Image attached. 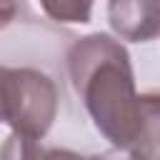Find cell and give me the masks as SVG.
<instances>
[{
	"instance_id": "obj_1",
	"label": "cell",
	"mask_w": 160,
	"mask_h": 160,
	"mask_svg": "<svg viewBox=\"0 0 160 160\" xmlns=\"http://www.w3.org/2000/svg\"><path fill=\"white\" fill-rule=\"evenodd\" d=\"M68 72L98 132L128 150L138 135L140 95L125 45L105 32L85 35L68 50Z\"/></svg>"
},
{
	"instance_id": "obj_2",
	"label": "cell",
	"mask_w": 160,
	"mask_h": 160,
	"mask_svg": "<svg viewBox=\"0 0 160 160\" xmlns=\"http://www.w3.org/2000/svg\"><path fill=\"white\" fill-rule=\"evenodd\" d=\"M2 120L18 135L40 140L58 115V90L50 75L35 68H2Z\"/></svg>"
},
{
	"instance_id": "obj_3",
	"label": "cell",
	"mask_w": 160,
	"mask_h": 160,
	"mask_svg": "<svg viewBox=\"0 0 160 160\" xmlns=\"http://www.w3.org/2000/svg\"><path fill=\"white\" fill-rule=\"evenodd\" d=\"M108 20L118 38L148 42L160 35V0H108Z\"/></svg>"
},
{
	"instance_id": "obj_4",
	"label": "cell",
	"mask_w": 160,
	"mask_h": 160,
	"mask_svg": "<svg viewBox=\"0 0 160 160\" xmlns=\"http://www.w3.org/2000/svg\"><path fill=\"white\" fill-rule=\"evenodd\" d=\"M128 150L140 160H160V90L140 95L138 135Z\"/></svg>"
},
{
	"instance_id": "obj_5",
	"label": "cell",
	"mask_w": 160,
	"mask_h": 160,
	"mask_svg": "<svg viewBox=\"0 0 160 160\" xmlns=\"http://www.w3.org/2000/svg\"><path fill=\"white\" fill-rule=\"evenodd\" d=\"M95 0H40L45 15L55 22H88Z\"/></svg>"
},
{
	"instance_id": "obj_6",
	"label": "cell",
	"mask_w": 160,
	"mask_h": 160,
	"mask_svg": "<svg viewBox=\"0 0 160 160\" xmlns=\"http://www.w3.org/2000/svg\"><path fill=\"white\" fill-rule=\"evenodd\" d=\"M38 140L12 132L2 145V160H35Z\"/></svg>"
},
{
	"instance_id": "obj_7",
	"label": "cell",
	"mask_w": 160,
	"mask_h": 160,
	"mask_svg": "<svg viewBox=\"0 0 160 160\" xmlns=\"http://www.w3.org/2000/svg\"><path fill=\"white\" fill-rule=\"evenodd\" d=\"M35 160H85L82 155L72 152V150H62V148H42L38 142L35 148Z\"/></svg>"
},
{
	"instance_id": "obj_8",
	"label": "cell",
	"mask_w": 160,
	"mask_h": 160,
	"mask_svg": "<svg viewBox=\"0 0 160 160\" xmlns=\"http://www.w3.org/2000/svg\"><path fill=\"white\" fill-rule=\"evenodd\" d=\"M85 160H140V158H135L130 150L115 148V150H108V152H100V155H90Z\"/></svg>"
}]
</instances>
